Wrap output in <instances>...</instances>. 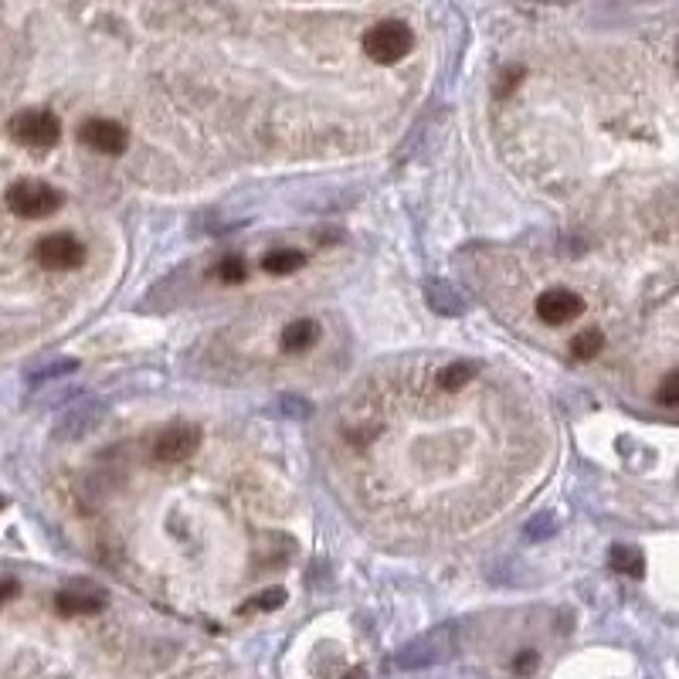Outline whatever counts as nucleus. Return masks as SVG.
Here are the masks:
<instances>
[{
	"label": "nucleus",
	"mask_w": 679,
	"mask_h": 679,
	"mask_svg": "<svg viewBox=\"0 0 679 679\" xmlns=\"http://www.w3.org/2000/svg\"><path fill=\"white\" fill-rule=\"evenodd\" d=\"M99 418H102V405H85L82 411H75V415L65 421V425H72V428H65V435H82V432H92Z\"/></svg>",
	"instance_id": "16"
},
{
	"label": "nucleus",
	"mask_w": 679,
	"mask_h": 679,
	"mask_svg": "<svg viewBox=\"0 0 679 679\" xmlns=\"http://www.w3.org/2000/svg\"><path fill=\"white\" fill-rule=\"evenodd\" d=\"M282 605H286V591L269 588V591H262V595H255L252 601H248L242 612H275V608H282Z\"/></svg>",
	"instance_id": "17"
},
{
	"label": "nucleus",
	"mask_w": 679,
	"mask_h": 679,
	"mask_svg": "<svg viewBox=\"0 0 679 679\" xmlns=\"http://www.w3.org/2000/svg\"><path fill=\"white\" fill-rule=\"evenodd\" d=\"M584 313V299L571 289H547L537 296V316L550 326H564Z\"/></svg>",
	"instance_id": "8"
},
{
	"label": "nucleus",
	"mask_w": 679,
	"mask_h": 679,
	"mask_svg": "<svg viewBox=\"0 0 679 679\" xmlns=\"http://www.w3.org/2000/svg\"><path fill=\"white\" fill-rule=\"evenodd\" d=\"M612 567L618 574H629V578H642V571H646V557H642L639 547H629V544H615L612 547Z\"/></svg>",
	"instance_id": "13"
},
{
	"label": "nucleus",
	"mask_w": 679,
	"mask_h": 679,
	"mask_svg": "<svg viewBox=\"0 0 679 679\" xmlns=\"http://www.w3.org/2000/svg\"><path fill=\"white\" fill-rule=\"evenodd\" d=\"M343 679H367V676H364V669H350V673L343 676Z\"/></svg>",
	"instance_id": "25"
},
{
	"label": "nucleus",
	"mask_w": 679,
	"mask_h": 679,
	"mask_svg": "<svg viewBox=\"0 0 679 679\" xmlns=\"http://www.w3.org/2000/svg\"><path fill=\"white\" fill-rule=\"evenodd\" d=\"M201 445V428L197 425H170L163 428L153 442V459L157 462H184L191 459Z\"/></svg>",
	"instance_id": "6"
},
{
	"label": "nucleus",
	"mask_w": 679,
	"mask_h": 679,
	"mask_svg": "<svg viewBox=\"0 0 679 679\" xmlns=\"http://www.w3.org/2000/svg\"><path fill=\"white\" fill-rule=\"evenodd\" d=\"M4 506H7V500H4V496H0V510H4Z\"/></svg>",
	"instance_id": "26"
},
{
	"label": "nucleus",
	"mask_w": 679,
	"mask_h": 679,
	"mask_svg": "<svg viewBox=\"0 0 679 679\" xmlns=\"http://www.w3.org/2000/svg\"><path fill=\"white\" fill-rule=\"evenodd\" d=\"M7 133L21 146L48 150V146H55L58 136H62V123L51 113H45V109H24V113H17L11 123H7Z\"/></svg>",
	"instance_id": "3"
},
{
	"label": "nucleus",
	"mask_w": 679,
	"mask_h": 679,
	"mask_svg": "<svg viewBox=\"0 0 679 679\" xmlns=\"http://www.w3.org/2000/svg\"><path fill=\"white\" fill-rule=\"evenodd\" d=\"M316 337H320V326L313 320H296L282 330V350L286 354H303L306 347H313Z\"/></svg>",
	"instance_id": "11"
},
{
	"label": "nucleus",
	"mask_w": 679,
	"mask_h": 679,
	"mask_svg": "<svg viewBox=\"0 0 679 679\" xmlns=\"http://www.w3.org/2000/svg\"><path fill=\"white\" fill-rule=\"evenodd\" d=\"M7 208H11L17 218L24 221H41L51 218L58 208L65 204L62 191H55L51 184H41V180H17V184L7 187Z\"/></svg>",
	"instance_id": "1"
},
{
	"label": "nucleus",
	"mask_w": 679,
	"mask_h": 679,
	"mask_svg": "<svg viewBox=\"0 0 679 679\" xmlns=\"http://www.w3.org/2000/svg\"><path fill=\"white\" fill-rule=\"evenodd\" d=\"M557 527V520L550 517V513H540V517H534L527 523V530H523V534H527V540H544V537H550V530Z\"/></svg>",
	"instance_id": "21"
},
{
	"label": "nucleus",
	"mask_w": 679,
	"mask_h": 679,
	"mask_svg": "<svg viewBox=\"0 0 679 679\" xmlns=\"http://www.w3.org/2000/svg\"><path fill=\"white\" fill-rule=\"evenodd\" d=\"M248 275V265L245 259H238V255H228V259H221L218 265V279L228 282V286H238V282H245Z\"/></svg>",
	"instance_id": "18"
},
{
	"label": "nucleus",
	"mask_w": 679,
	"mask_h": 679,
	"mask_svg": "<svg viewBox=\"0 0 679 679\" xmlns=\"http://www.w3.org/2000/svg\"><path fill=\"white\" fill-rule=\"evenodd\" d=\"M275 415L303 421V418L313 415V405H309V401H303V398H292V394H289V398H282L279 405H275Z\"/></svg>",
	"instance_id": "19"
},
{
	"label": "nucleus",
	"mask_w": 679,
	"mask_h": 679,
	"mask_svg": "<svg viewBox=\"0 0 679 679\" xmlns=\"http://www.w3.org/2000/svg\"><path fill=\"white\" fill-rule=\"evenodd\" d=\"M534 666H537V652H530V649L513 659V669H517V673H534Z\"/></svg>",
	"instance_id": "23"
},
{
	"label": "nucleus",
	"mask_w": 679,
	"mask_h": 679,
	"mask_svg": "<svg viewBox=\"0 0 679 679\" xmlns=\"http://www.w3.org/2000/svg\"><path fill=\"white\" fill-rule=\"evenodd\" d=\"M79 140L96 153L119 157V153L130 146V133H126V126H119L116 119H89L79 130Z\"/></svg>",
	"instance_id": "7"
},
{
	"label": "nucleus",
	"mask_w": 679,
	"mask_h": 679,
	"mask_svg": "<svg viewBox=\"0 0 679 679\" xmlns=\"http://www.w3.org/2000/svg\"><path fill=\"white\" fill-rule=\"evenodd\" d=\"M17 595V584L14 581H0V605H4V601H11Z\"/></svg>",
	"instance_id": "24"
},
{
	"label": "nucleus",
	"mask_w": 679,
	"mask_h": 679,
	"mask_svg": "<svg viewBox=\"0 0 679 679\" xmlns=\"http://www.w3.org/2000/svg\"><path fill=\"white\" fill-rule=\"evenodd\" d=\"M306 265V255L299 248H279V252H269L262 259V269L269 275H292Z\"/></svg>",
	"instance_id": "12"
},
{
	"label": "nucleus",
	"mask_w": 679,
	"mask_h": 679,
	"mask_svg": "<svg viewBox=\"0 0 679 679\" xmlns=\"http://www.w3.org/2000/svg\"><path fill=\"white\" fill-rule=\"evenodd\" d=\"M425 303L432 313L438 316H462L469 309V299L462 296L459 289L452 286V282H445V279H428L425 282Z\"/></svg>",
	"instance_id": "9"
},
{
	"label": "nucleus",
	"mask_w": 679,
	"mask_h": 679,
	"mask_svg": "<svg viewBox=\"0 0 679 679\" xmlns=\"http://www.w3.org/2000/svg\"><path fill=\"white\" fill-rule=\"evenodd\" d=\"M472 377H476V364H469V360H455V364H449L442 374H438V388H442V391H462L472 381Z\"/></svg>",
	"instance_id": "14"
},
{
	"label": "nucleus",
	"mask_w": 679,
	"mask_h": 679,
	"mask_svg": "<svg viewBox=\"0 0 679 679\" xmlns=\"http://www.w3.org/2000/svg\"><path fill=\"white\" fill-rule=\"evenodd\" d=\"M455 649V625H442V629L421 635V639L408 642L405 649L398 652V666L401 669H425L442 663L445 656Z\"/></svg>",
	"instance_id": "4"
},
{
	"label": "nucleus",
	"mask_w": 679,
	"mask_h": 679,
	"mask_svg": "<svg viewBox=\"0 0 679 679\" xmlns=\"http://www.w3.org/2000/svg\"><path fill=\"white\" fill-rule=\"evenodd\" d=\"M55 608L62 615H96L106 608V598L99 591H79V588H68L55 598Z\"/></svg>",
	"instance_id": "10"
},
{
	"label": "nucleus",
	"mask_w": 679,
	"mask_h": 679,
	"mask_svg": "<svg viewBox=\"0 0 679 679\" xmlns=\"http://www.w3.org/2000/svg\"><path fill=\"white\" fill-rule=\"evenodd\" d=\"M411 45H415V34H411L408 24H401V21H381L364 34V51L377 65L401 62V58L411 51Z\"/></svg>",
	"instance_id": "2"
},
{
	"label": "nucleus",
	"mask_w": 679,
	"mask_h": 679,
	"mask_svg": "<svg viewBox=\"0 0 679 679\" xmlns=\"http://www.w3.org/2000/svg\"><path fill=\"white\" fill-rule=\"evenodd\" d=\"M34 259L51 272H72L85 262V245L68 231H55L34 245Z\"/></svg>",
	"instance_id": "5"
},
{
	"label": "nucleus",
	"mask_w": 679,
	"mask_h": 679,
	"mask_svg": "<svg viewBox=\"0 0 679 679\" xmlns=\"http://www.w3.org/2000/svg\"><path fill=\"white\" fill-rule=\"evenodd\" d=\"M656 398L663 401V405H669V408H679V371H669L663 377V384H659Z\"/></svg>",
	"instance_id": "20"
},
{
	"label": "nucleus",
	"mask_w": 679,
	"mask_h": 679,
	"mask_svg": "<svg viewBox=\"0 0 679 679\" xmlns=\"http://www.w3.org/2000/svg\"><path fill=\"white\" fill-rule=\"evenodd\" d=\"M523 82V68H506V72L500 75V82H496V96L500 99H506V96H513V89H517V85Z\"/></svg>",
	"instance_id": "22"
},
{
	"label": "nucleus",
	"mask_w": 679,
	"mask_h": 679,
	"mask_svg": "<svg viewBox=\"0 0 679 679\" xmlns=\"http://www.w3.org/2000/svg\"><path fill=\"white\" fill-rule=\"evenodd\" d=\"M601 347H605L601 330H584V333H578V337L571 340V354L578 360H595L601 354Z\"/></svg>",
	"instance_id": "15"
}]
</instances>
